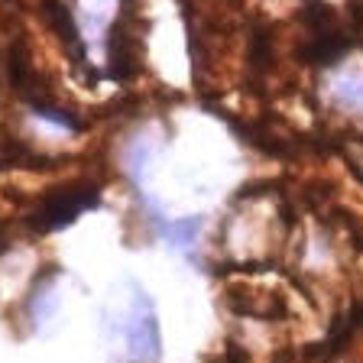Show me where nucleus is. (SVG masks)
<instances>
[{"label":"nucleus","instance_id":"nucleus-2","mask_svg":"<svg viewBox=\"0 0 363 363\" xmlns=\"http://www.w3.org/2000/svg\"><path fill=\"white\" fill-rule=\"evenodd\" d=\"M136 302L121 318V337L130 363H159V321L152 298L140 286H133Z\"/></svg>","mask_w":363,"mask_h":363},{"label":"nucleus","instance_id":"nucleus-5","mask_svg":"<svg viewBox=\"0 0 363 363\" xmlns=\"http://www.w3.org/2000/svg\"><path fill=\"white\" fill-rule=\"evenodd\" d=\"M4 237H7V227L0 224V253H4V250H7V240H4Z\"/></svg>","mask_w":363,"mask_h":363},{"label":"nucleus","instance_id":"nucleus-4","mask_svg":"<svg viewBox=\"0 0 363 363\" xmlns=\"http://www.w3.org/2000/svg\"><path fill=\"white\" fill-rule=\"evenodd\" d=\"M334 98L340 104L363 111V75H344L340 82H334Z\"/></svg>","mask_w":363,"mask_h":363},{"label":"nucleus","instance_id":"nucleus-1","mask_svg":"<svg viewBox=\"0 0 363 363\" xmlns=\"http://www.w3.org/2000/svg\"><path fill=\"white\" fill-rule=\"evenodd\" d=\"M98 204H101V189L94 182H72V185L49 191L33 208L26 224H30L33 234H52V230H65L68 224H75L84 211H94Z\"/></svg>","mask_w":363,"mask_h":363},{"label":"nucleus","instance_id":"nucleus-3","mask_svg":"<svg viewBox=\"0 0 363 363\" xmlns=\"http://www.w3.org/2000/svg\"><path fill=\"white\" fill-rule=\"evenodd\" d=\"M43 10H45V16H49V23H52V33L62 39V43H65L68 52H72V59H75L82 68H88V52H84L82 39H78L75 16H72V10H68L62 0H43ZM88 75L98 78L94 72H91V68H88Z\"/></svg>","mask_w":363,"mask_h":363}]
</instances>
